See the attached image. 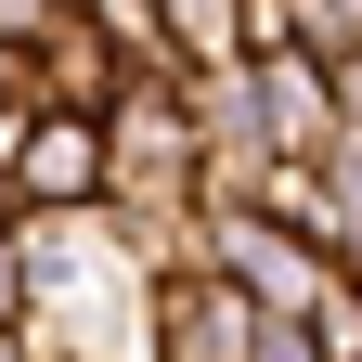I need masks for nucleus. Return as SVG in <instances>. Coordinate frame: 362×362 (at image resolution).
<instances>
[{
    "label": "nucleus",
    "mask_w": 362,
    "mask_h": 362,
    "mask_svg": "<svg viewBox=\"0 0 362 362\" xmlns=\"http://www.w3.org/2000/svg\"><path fill=\"white\" fill-rule=\"evenodd\" d=\"M207 272L259 310V324H310V310H324V285H337V259L298 246L285 220H207Z\"/></svg>",
    "instance_id": "obj_1"
},
{
    "label": "nucleus",
    "mask_w": 362,
    "mask_h": 362,
    "mask_svg": "<svg viewBox=\"0 0 362 362\" xmlns=\"http://www.w3.org/2000/svg\"><path fill=\"white\" fill-rule=\"evenodd\" d=\"M13 194H26V220H90V207L117 194V129L39 104L26 117V156H13Z\"/></svg>",
    "instance_id": "obj_2"
},
{
    "label": "nucleus",
    "mask_w": 362,
    "mask_h": 362,
    "mask_svg": "<svg viewBox=\"0 0 362 362\" xmlns=\"http://www.w3.org/2000/svg\"><path fill=\"white\" fill-rule=\"evenodd\" d=\"M259 310L220 285V272H168L156 285V324H143V362H259Z\"/></svg>",
    "instance_id": "obj_3"
},
{
    "label": "nucleus",
    "mask_w": 362,
    "mask_h": 362,
    "mask_svg": "<svg viewBox=\"0 0 362 362\" xmlns=\"http://www.w3.org/2000/svg\"><path fill=\"white\" fill-rule=\"evenodd\" d=\"M39 324V272H26V233L0 246V337H26Z\"/></svg>",
    "instance_id": "obj_4"
},
{
    "label": "nucleus",
    "mask_w": 362,
    "mask_h": 362,
    "mask_svg": "<svg viewBox=\"0 0 362 362\" xmlns=\"http://www.w3.org/2000/svg\"><path fill=\"white\" fill-rule=\"evenodd\" d=\"M13 233H26V194H13V181H0V246H13Z\"/></svg>",
    "instance_id": "obj_5"
}]
</instances>
